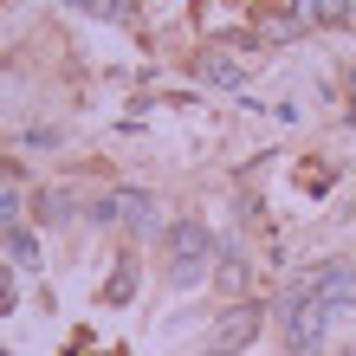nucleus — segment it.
Here are the masks:
<instances>
[{
  "instance_id": "obj_15",
  "label": "nucleus",
  "mask_w": 356,
  "mask_h": 356,
  "mask_svg": "<svg viewBox=\"0 0 356 356\" xmlns=\"http://www.w3.org/2000/svg\"><path fill=\"white\" fill-rule=\"evenodd\" d=\"M111 7H117V13H130V7H136V0H111Z\"/></svg>"
},
{
  "instance_id": "obj_3",
  "label": "nucleus",
  "mask_w": 356,
  "mask_h": 356,
  "mask_svg": "<svg viewBox=\"0 0 356 356\" xmlns=\"http://www.w3.org/2000/svg\"><path fill=\"white\" fill-rule=\"evenodd\" d=\"M195 78H201V85H220V91H240L246 85V65H240V52H201L195 58Z\"/></svg>"
},
{
  "instance_id": "obj_5",
  "label": "nucleus",
  "mask_w": 356,
  "mask_h": 356,
  "mask_svg": "<svg viewBox=\"0 0 356 356\" xmlns=\"http://www.w3.org/2000/svg\"><path fill=\"white\" fill-rule=\"evenodd\" d=\"M259 318H266V311L259 305H234V311H227V318H220V343H240V337H253V330H259Z\"/></svg>"
},
{
  "instance_id": "obj_1",
  "label": "nucleus",
  "mask_w": 356,
  "mask_h": 356,
  "mask_svg": "<svg viewBox=\"0 0 356 356\" xmlns=\"http://www.w3.org/2000/svg\"><path fill=\"white\" fill-rule=\"evenodd\" d=\"M350 305H356V272L350 266H305L279 298V330H285L291 356H311Z\"/></svg>"
},
{
  "instance_id": "obj_8",
  "label": "nucleus",
  "mask_w": 356,
  "mask_h": 356,
  "mask_svg": "<svg viewBox=\"0 0 356 356\" xmlns=\"http://www.w3.org/2000/svg\"><path fill=\"white\" fill-rule=\"evenodd\" d=\"M130 291H136V253H123V266H117V279H111V291H104V298H111V305H123Z\"/></svg>"
},
{
  "instance_id": "obj_9",
  "label": "nucleus",
  "mask_w": 356,
  "mask_h": 356,
  "mask_svg": "<svg viewBox=\"0 0 356 356\" xmlns=\"http://www.w3.org/2000/svg\"><path fill=\"white\" fill-rule=\"evenodd\" d=\"M318 19L324 26H356V0H318Z\"/></svg>"
},
{
  "instance_id": "obj_10",
  "label": "nucleus",
  "mask_w": 356,
  "mask_h": 356,
  "mask_svg": "<svg viewBox=\"0 0 356 356\" xmlns=\"http://www.w3.org/2000/svg\"><path fill=\"white\" fill-rule=\"evenodd\" d=\"M13 227H19V195L0 188V234H13Z\"/></svg>"
},
{
  "instance_id": "obj_13",
  "label": "nucleus",
  "mask_w": 356,
  "mask_h": 356,
  "mask_svg": "<svg viewBox=\"0 0 356 356\" xmlns=\"http://www.w3.org/2000/svg\"><path fill=\"white\" fill-rule=\"evenodd\" d=\"M13 305H19V298H13V272H7V266H0V318H7V311H13Z\"/></svg>"
},
{
  "instance_id": "obj_7",
  "label": "nucleus",
  "mask_w": 356,
  "mask_h": 356,
  "mask_svg": "<svg viewBox=\"0 0 356 356\" xmlns=\"http://www.w3.org/2000/svg\"><path fill=\"white\" fill-rule=\"evenodd\" d=\"M7 253H13V266H26V272H39V240L26 234V227H13V234H7Z\"/></svg>"
},
{
  "instance_id": "obj_14",
  "label": "nucleus",
  "mask_w": 356,
  "mask_h": 356,
  "mask_svg": "<svg viewBox=\"0 0 356 356\" xmlns=\"http://www.w3.org/2000/svg\"><path fill=\"white\" fill-rule=\"evenodd\" d=\"M65 7H78V13H97V19H111V13H117L111 0H65Z\"/></svg>"
},
{
  "instance_id": "obj_6",
  "label": "nucleus",
  "mask_w": 356,
  "mask_h": 356,
  "mask_svg": "<svg viewBox=\"0 0 356 356\" xmlns=\"http://www.w3.org/2000/svg\"><path fill=\"white\" fill-rule=\"evenodd\" d=\"M220 285L240 291L246 285V259H240V240H220Z\"/></svg>"
},
{
  "instance_id": "obj_11",
  "label": "nucleus",
  "mask_w": 356,
  "mask_h": 356,
  "mask_svg": "<svg viewBox=\"0 0 356 356\" xmlns=\"http://www.w3.org/2000/svg\"><path fill=\"white\" fill-rule=\"evenodd\" d=\"M39 214L46 220H72V195H39Z\"/></svg>"
},
{
  "instance_id": "obj_2",
  "label": "nucleus",
  "mask_w": 356,
  "mask_h": 356,
  "mask_svg": "<svg viewBox=\"0 0 356 356\" xmlns=\"http://www.w3.org/2000/svg\"><path fill=\"white\" fill-rule=\"evenodd\" d=\"M214 253H220V240L207 234V227H195V220H175V227H169V279H175V285L207 279Z\"/></svg>"
},
{
  "instance_id": "obj_16",
  "label": "nucleus",
  "mask_w": 356,
  "mask_h": 356,
  "mask_svg": "<svg viewBox=\"0 0 356 356\" xmlns=\"http://www.w3.org/2000/svg\"><path fill=\"white\" fill-rule=\"evenodd\" d=\"M214 356H227V350H214Z\"/></svg>"
},
{
  "instance_id": "obj_4",
  "label": "nucleus",
  "mask_w": 356,
  "mask_h": 356,
  "mask_svg": "<svg viewBox=\"0 0 356 356\" xmlns=\"http://www.w3.org/2000/svg\"><path fill=\"white\" fill-rule=\"evenodd\" d=\"M117 214L136 227V234H156L162 227V214H156V195H143V188H123L117 195Z\"/></svg>"
},
{
  "instance_id": "obj_12",
  "label": "nucleus",
  "mask_w": 356,
  "mask_h": 356,
  "mask_svg": "<svg viewBox=\"0 0 356 356\" xmlns=\"http://www.w3.org/2000/svg\"><path fill=\"white\" fill-rule=\"evenodd\" d=\"M91 220H97V227H111V220H123V214H117V195H111V201H91Z\"/></svg>"
}]
</instances>
